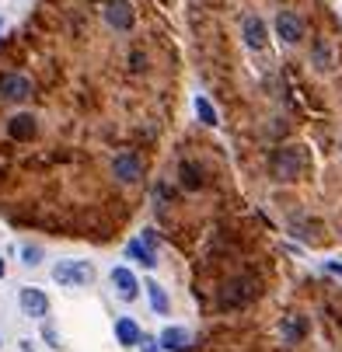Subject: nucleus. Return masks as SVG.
Wrapping results in <instances>:
<instances>
[{"mask_svg": "<svg viewBox=\"0 0 342 352\" xmlns=\"http://www.w3.org/2000/svg\"><path fill=\"white\" fill-rule=\"evenodd\" d=\"M255 293H259V286H255V279H231L224 289H220V307L224 311H234V307H244L248 300H255Z\"/></svg>", "mask_w": 342, "mask_h": 352, "instance_id": "obj_2", "label": "nucleus"}, {"mask_svg": "<svg viewBox=\"0 0 342 352\" xmlns=\"http://www.w3.org/2000/svg\"><path fill=\"white\" fill-rule=\"evenodd\" d=\"M112 175H116L122 185H133V182L143 175V161L133 154V150H122V154H116V161H112Z\"/></svg>", "mask_w": 342, "mask_h": 352, "instance_id": "obj_4", "label": "nucleus"}, {"mask_svg": "<svg viewBox=\"0 0 342 352\" xmlns=\"http://www.w3.org/2000/svg\"><path fill=\"white\" fill-rule=\"evenodd\" d=\"M192 105H195V116H200V122H203V126H210V129H213V126H220L217 109L210 105V98H206V94H195V102H192Z\"/></svg>", "mask_w": 342, "mask_h": 352, "instance_id": "obj_16", "label": "nucleus"}, {"mask_svg": "<svg viewBox=\"0 0 342 352\" xmlns=\"http://www.w3.org/2000/svg\"><path fill=\"white\" fill-rule=\"evenodd\" d=\"M143 289H147V296H151V307H154L158 314H171V300H168L164 286H158V283H147Z\"/></svg>", "mask_w": 342, "mask_h": 352, "instance_id": "obj_17", "label": "nucleus"}, {"mask_svg": "<svg viewBox=\"0 0 342 352\" xmlns=\"http://www.w3.org/2000/svg\"><path fill=\"white\" fill-rule=\"evenodd\" d=\"M279 335H283V342H286V345H297V342L308 335V321H304L301 314H290V318H283Z\"/></svg>", "mask_w": 342, "mask_h": 352, "instance_id": "obj_11", "label": "nucleus"}, {"mask_svg": "<svg viewBox=\"0 0 342 352\" xmlns=\"http://www.w3.org/2000/svg\"><path fill=\"white\" fill-rule=\"evenodd\" d=\"M94 279V265L91 262H60V265H53V283H60V286H87Z\"/></svg>", "mask_w": 342, "mask_h": 352, "instance_id": "obj_3", "label": "nucleus"}, {"mask_svg": "<svg viewBox=\"0 0 342 352\" xmlns=\"http://www.w3.org/2000/svg\"><path fill=\"white\" fill-rule=\"evenodd\" d=\"M328 269H332V272H339V276H342V265H339V262H328Z\"/></svg>", "mask_w": 342, "mask_h": 352, "instance_id": "obj_22", "label": "nucleus"}, {"mask_svg": "<svg viewBox=\"0 0 342 352\" xmlns=\"http://www.w3.org/2000/svg\"><path fill=\"white\" fill-rule=\"evenodd\" d=\"M189 342H192V335L182 324H168L161 331V349H168V352H182V349H189Z\"/></svg>", "mask_w": 342, "mask_h": 352, "instance_id": "obj_10", "label": "nucleus"}, {"mask_svg": "<svg viewBox=\"0 0 342 352\" xmlns=\"http://www.w3.org/2000/svg\"><path fill=\"white\" fill-rule=\"evenodd\" d=\"M140 349H143V352H161V338L143 335V338H140Z\"/></svg>", "mask_w": 342, "mask_h": 352, "instance_id": "obj_21", "label": "nucleus"}, {"mask_svg": "<svg viewBox=\"0 0 342 352\" xmlns=\"http://www.w3.org/2000/svg\"><path fill=\"white\" fill-rule=\"evenodd\" d=\"M276 35L283 42H301L304 38V21L293 14V11H279L276 14Z\"/></svg>", "mask_w": 342, "mask_h": 352, "instance_id": "obj_7", "label": "nucleus"}, {"mask_svg": "<svg viewBox=\"0 0 342 352\" xmlns=\"http://www.w3.org/2000/svg\"><path fill=\"white\" fill-rule=\"evenodd\" d=\"M269 168H272V175H276L279 182H297V175L304 171L301 146H283V150H276L272 161H269Z\"/></svg>", "mask_w": 342, "mask_h": 352, "instance_id": "obj_1", "label": "nucleus"}, {"mask_svg": "<svg viewBox=\"0 0 342 352\" xmlns=\"http://www.w3.org/2000/svg\"><path fill=\"white\" fill-rule=\"evenodd\" d=\"M0 98L4 102H25V98H32V80L21 74H4L0 77Z\"/></svg>", "mask_w": 342, "mask_h": 352, "instance_id": "obj_6", "label": "nucleus"}, {"mask_svg": "<svg viewBox=\"0 0 342 352\" xmlns=\"http://www.w3.org/2000/svg\"><path fill=\"white\" fill-rule=\"evenodd\" d=\"M314 67H318V70H328V49H325L321 42L314 45Z\"/></svg>", "mask_w": 342, "mask_h": 352, "instance_id": "obj_20", "label": "nucleus"}, {"mask_svg": "<svg viewBox=\"0 0 342 352\" xmlns=\"http://www.w3.org/2000/svg\"><path fill=\"white\" fill-rule=\"evenodd\" d=\"M126 255L129 258H136L143 269H154L158 265V258H154V251H151V244H147L143 237H136V241H129V248H126Z\"/></svg>", "mask_w": 342, "mask_h": 352, "instance_id": "obj_15", "label": "nucleus"}, {"mask_svg": "<svg viewBox=\"0 0 342 352\" xmlns=\"http://www.w3.org/2000/svg\"><path fill=\"white\" fill-rule=\"evenodd\" d=\"M8 133H11V140H32V136L39 133V126H35V116H28V112L14 116V119L8 122Z\"/></svg>", "mask_w": 342, "mask_h": 352, "instance_id": "obj_13", "label": "nucleus"}, {"mask_svg": "<svg viewBox=\"0 0 342 352\" xmlns=\"http://www.w3.org/2000/svg\"><path fill=\"white\" fill-rule=\"evenodd\" d=\"M21 258H25V265H39V258H42V248L25 244V248H21Z\"/></svg>", "mask_w": 342, "mask_h": 352, "instance_id": "obj_19", "label": "nucleus"}, {"mask_svg": "<svg viewBox=\"0 0 342 352\" xmlns=\"http://www.w3.org/2000/svg\"><path fill=\"white\" fill-rule=\"evenodd\" d=\"M0 35H4V18H0Z\"/></svg>", "mask_w": 342, "mask_h": 352, "instance_id": "obj_24", "label": "nucleus"}, {"mask_svg": "<svg viewBox=\"0 0 342 352\" xmlns=\"http://www.w3.org/2000/svg\"><path fill=\"white\" fill-rule=\"evenodd\" d=\"M18 304H21V311L28 318H45L49 314V296L42 289H35V286H21L18 289Z\"/></svg>", "mask_w": 342, "mask_h": 352, "instance_id": "obj_5", "label": "nucleus"}, {"mask_svg": "<svg viewBox=\"0 0 342 352\" xmlns=\"http://www.w3.org/2000/svg\"><path fill=\"white\" fill-rule=\"evenodd\" d=\"M112 286H116V293L126 300V304H133L136 293H140V283H136V276H133L126 265H116V269H112Z\"/></svg>", "mask_w": 342, "mask_h": 352, "instance_id": "obj_8", "label": "nucleus"}, {"mask_svg": "<svg viewBox=\"0 0 342 352\" xmlns=\"http://www.w3.org/2000/svg\"><path fill=\"white\" fill-rule=\"evenodd\" d=\"M178 178H182V188H189V192H195V188L203 185V175L195 171L192 161H182V164H178Z\"/></svg>", "mask_w": 342, "mask_h": 352, "instance_id": "obj_18", "label": "nucleus"}, {"mask_svg": "<svg viewBox=\"0 0 342 352\" xmlns=\"http://www.w3.org/2000/svg\"><path fill=\"white\" fill-rule=\"evenodd\" d=\"M116 338H119V345L133 349V345H140L143 331H140V324L133 318H116Z\"/></svg>", "mask_w": 342, "mask_h": 352, "instance_id": "obj_12", "label": "nucleus"}, {"mask_svg": "<svg viewBox=\"0 0 342 352\" xmlns=\"http://www.w3.org/2000/svg\"><path fill=\"white\" fill-rule=\"evenodd\" d=\"M8 276V265H4V258H0V279H4Z\"/></svg>", "mask_w": 342, "mask_h": 352, "instance_id": "obj_23", "label": "nucleus"}, {"mask_svg": "<svg viewBox=\"0 0 342 352\" xmlns=\"http://www.w3.org/2000/svg\"><path fill=\"white\" fill-rule=\"evenodd\" d=\"M241 28H244V42H248V49H262L266 45V25H262V18L248 14Z\"/></svg>", "mask_w": 342, "mask_h": 352, "instance_id": "obj_14", "label": "nucleus"}, {"mask_svg": "<svg viewBox=\"0 0 342 352\" xmlns=\"http://www.w3.org/2000/svg\"><path fill=\"white\" fill-rule=\"evenodd\" d=\"M105 21H109L112 28L126 32V28L133 25V8L126 4V0H109V4H105Z\"/></svg>", "mask_w": 342, "mask_h": 352, "instance_id": "obj_9", "label": "nucleus"}]
</instances>
